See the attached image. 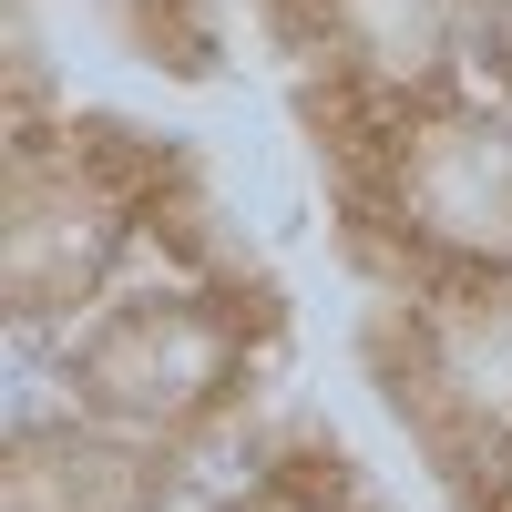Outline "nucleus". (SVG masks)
Instances as JSON below:
<instances>
[{"instance_id": "20e7f679", "label": "nucleus", "mask_w": 512, "mask_h": 512, "mask_svg": "<svg viewBox=\"0 0 512 512\" xmlns=\"http://www.w3.org/2000/svg\"><path fill=\"white\" fill-rule=\"evenodd\" d=\"M359 369L441 482V512H512V277L379 297Z\"/></svg>"}, {"instance_id": "39448f33", "label": "nucleus", "mask_w": 512, "mask_h": 512, "mask_svg": "<svg viewBox=\"0 0 512 512\" xmlns=\"http://www.w3.org/2000/svg\"><path fill=\"white\" fill-rule=\"evenodd\" d=\"M195 451L93 410H21L0 441V512H185Z\"/></svg>"}, {"instance_id": "1a4fd4ad", "label": "nucleus", "mask_w": 512, "mask_h": 512, "mask_svg": "<svg viewBox=\"0 0 512 512\" xmlns=\"http://www.w3.org/2000/svg\"><path fill=\"white\" fill-rule=\"evenodd\" d=\"M472 72H482V93L512 103V0H472Z\"/></svg>"}, {"instance_id": "423d86ee", "label": "nucleus", "mask_w": 512, "mask_h": 512, "mask_svg": "<svg viewBox=\"0 0 512 512\" xmlns=\"http://www.w3.org/2000/svg\"><path fill=\"white\" fill-rule=\"evenodd\" d=\"M195 512H390V502H379V482L359 472V451L338 441L328 420H297L236 492L195 502Z\"/></svg>"}, {"instance_id": "0eeeda50", "label": "nucleus", "mask_w": 512, "mask_h": 512, "mask_svg": "<svg viewBox=\"0 0 512 512\" xmlns=\"http://www.w3.org/2000/svg\"><path fill=\"white\" fill-rule=\"evenodd\" d=\"M113 21H123V41H134L154 72H175V82H216L226 72V41H216V21H205V0H113Z\"/></svg>"}, {"instance_id": "7ed1b4c3", "label": "nucleus", "mask_w": 512, "mask_h": 512, "mask_svg": "<svg viewBox=\"0 0 512 512\" xmlns=\"http://www.w3.org/2000/svg\"><path fill=\"white\" fill-rule=\"evenodd\" d=\"M287 328H297V308H287L277 267L236 256V267H205V277L113 287L72 338H52V379L93 420L216 451L267 400V379L287 359Z\"/></svg>"}, {"instance_id": "f257e3e1", "label": "nucleus", "mask_w": 512, "mask_h": 512, "mask_svg": "<svg viewBox=\"0 0 512 512\" xmlns=\"http://www.w3.org/2000/svg\"><path fill=\"white\" fill-rule=\"evenodd\" d=\"M297 144L318 164L338 267L379 297L512 277V103L482 82H369L308 62Z\"/></svg>"}, {"instance_id": "f03ea898", "label": "nucleus", "mask_w": 512, "mask_h": 512, "mask_svg": "<svg viewBox=\"0 0 512 512\" xmlns=\"http://www.w3.org/2000/svg\"><path fill=\"white\" fill-rule=\"evenodd\" d=\"M134 246L175 256L185 277L256 256L205 154L103 103H11L0 134V318L11 338H72L134 267Z\"/></svg>"}, {"instance_id": "6e6552de", "label": "nucleus", "mask_w": 512, "mask_h": 512, "mask_svg": "<svg viewBox=\"0 0 512 512\" xmlns=\"http://www.w3.org/2000/svg\"><path fill=\"white\" fill-rule=\"evenodd\" d=\"M256 21H267V41H277L287 62H318V52H328L338 0H256Z\"/></svg>"}]
</instances>
